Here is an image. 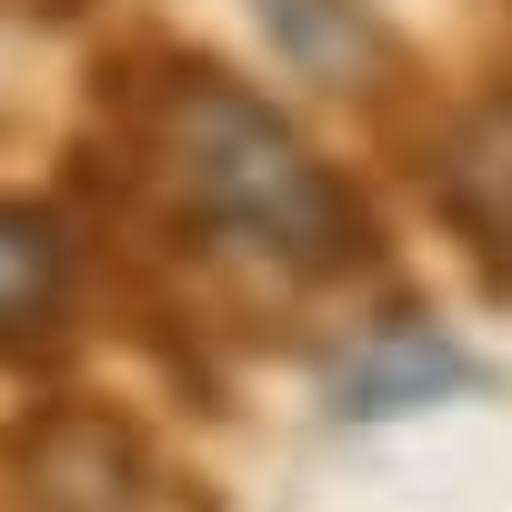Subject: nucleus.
<instances>
[{"label": "nucleus", "mask_w": 512, "mask_h": 512, "mask_svg": "<svg viewBox=\"0 0 512 512\" xmlns=\"http://www.w3.org/2000/svg\"><path fill=\"white\" fill-rule=\"evenodd\" d=\"M21 512H231L201 462H181L131 402L51 392L11 422Z\"/></svg>", "instance_id": "f03ea898"}, {"label": "nucleus", "mask_w": 512, "mask_h": 512, "mask_svg": "<svg viewBox=\"0 0 512 512\" xmlns=\"http://www.w3.org/2000/svg\"><path fill=\"white\" fill-rule=\"evenodd\" d=\"M452 392H492V362L462 332H442L432 312H392L332 362V412L342 422H402V412H432Z\"/></svg>", "instance_id": "39448f33"}, {"label": "nucleus", "mask_w": 512, "mask_h": 512, "mask_svg": "<svg viewBox=\"0 0 512 512\" xmlns=\"http://www.w3.org/2000/svg\"><path fill=\"white\" fill-rule=\"evenodd\" d=\"M81 342V241L41 201H0V362H61Z\"/></svg>", "instance_id": "423d86ee"}, {"label": "nucleus", "mask_w": 512, "mask_h": 512, "mask_svg": "<svg viewBox=\"0 0 512 512\" xmlns=\"http://www.w3.org/2000/svg\"><path fill=\"white\" fill-rule=\"evenodd\" d=\"M61 191L101 251L181 272V302L201 262H241L292 292H342L392 262L372 191L171 21H121L91 51V131L71 141Z\"/></svg>", "instance_id": "f257e3e1"}, {"label": "nucleus", "mask_w": 512, "mask_h": 512, "mask_svg": "<svg viewBox=\"0 0 512 512\" xmlns=\"http://www.w3.org/2000/svg\"><path fill=\"white\" fill-rule=\"evenodd\" d=\"M251 21H262V41L282 51L292 81L352 101L382 131V151H412L432 131L442 91H432L422 51L402 41V21L382 11V0H251Z\"/></svg>", "instance_id": "7ed1b4c3"}, {"label": "nucleus", "mask_w": 512, "mask_h": 512, "mask_svg": "<svg viewBox=\"0 0 512 512\" xmlns=\"http://www.w3.org/2000/svg\"><path fill=\"white\" fill-rule=\"evenodd\" d=\"M422 201L442 211V231L462 241V262L482 272L492 302H512V51L432 111V131L402 151Z\"/></svg>", "instance_id": "20e7f679"}]
</instances>
